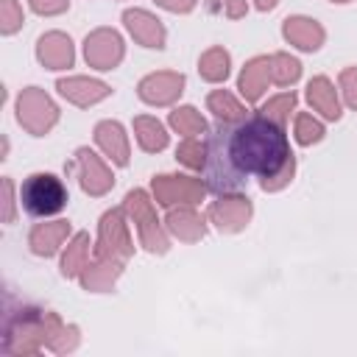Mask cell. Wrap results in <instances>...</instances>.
Here are the masks:
<instances>
[{
    "label": "cell",
    "instance_id": "obj_1",
    "mask_svg": "<svg viewBox=\"0 0 357 357\" xmlns=\"http://www.w3.org/2000/svg\"><path fill=\"white\" fill-rule=\"evenodd\" d=\"M293 173V153L284 128L268 114L220 120L204 142V178L218 195L243 190L251 178L276 187Z\"/></svg>",
    "mask_w": 357,
    "mask_h": 357
},
{
    "label": "cell",
    "instance_id": "obj_2",
    "mask_svg": "<svg viewBox=\"0 0 357 357\" xmlns=\"http://www.w3.org/2000/svg\"><path fill=\"white\" fill-rule=\"evenodd\" d=\"M20 201H22V209L28 215H56L64 209L67 204V192L61 187V181L50 173H33L22 181V190H20Z\"/></svg>",
    "mask_w": 357,
    "mask_h": 357
}]
</instances>
